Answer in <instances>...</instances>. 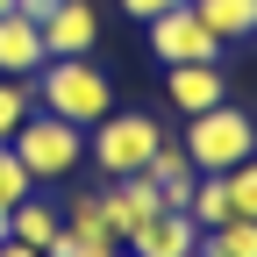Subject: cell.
<instances>
[{"label":"cell","instance_id":"cell-20","mask_svg":"<svg viewBox=\"0 0 257 257\" xmlns=\"http://www.w3.org/2000/svg\"><path fill=\"white\" fill-rule=\"evenodd\" d=\"M15 15H29V22H50V15H57V0H15Z\"/></svg>","mask_w":257,"mask_h":257},{"label":"cell","instance_id":"cell-3","mask_svg":"<svg viewBox=\"0 0 257 257\" xmlns=\"http://www.w3.org/2000/svg\"><path fill=\"white\" fill-rule=\"evenodd\" d=\"M186 157L193 172H236L243 157H257V114H243L236 100H221L207 114H186Z\"/></svg>","mask_w":257,"mask_h":257},{"label":"cell","instance_id":"cell-21","mask_svg":"<svg viewBox=\"0 0 257 257\" xmlns=\"http://www.w3.org/2000/svg\"><path fill=\"white\" fill-rule=\"evenodd\" d=\"M0 257H43V250H29V243H15V236H8V243H0Z\"/></svg>","mask_w":257,"mask_h":257},{"label":"cell","instance_id":"cell-7","mask_svg":"<svg viewBox=\"0 0 257 257\" xmlns=\"http://www.w3.org/2000/svg\"><path fill=\"white\" fill-rule=\"evenodd\" d=\"M121 250H136V257H193L200 250V221H193L186 207H157Z\"/></svg>","mask_w":257,"mask_h":257},{"label":"cell","instance_id":"cell-8","mask_svg":"<svg viewBox=\"0 0 257 257\" xmlns=\"http://www.w3.org/2000/svg\"><path fill=\"white\" fill-rule=\"evenodd\" d=\"M165 100L179 114H207L229 100V72L221 64H165Z\"/></svg>","mask_w":257,"mask_h":257},{"label":"cell","instance_id":"cell-10","mask_svg":"<svg viewBox=\"0 0 257 257\" xmlns=\"http://www.w3.org/2000/svg\"><path fill=\"white\" fill-rule=\"evenodd\" d=\"M100 200H107V221H114V236L128 243V236H136L143 221L157 214V186H150L143 172H136V179H107V186H100Z\"/></svg>","mask_w":257,"mask_h":257},{"label":"cell","instance_id":"cell-24","mask_svg":"<svg viewBox=\"0 0 257 257\" xmlns=\"http://www.w3.org/2000/svg\"><path fill=\"white\" fill-rule=\"evenodd\" d=\"M8 8H15V0H0V15H8Z\"/></svg>","mask_w":257,"mask_h":257},{"label":"cell","instance_id":"cell-6","mask_svg":"<svg viewBox=\"0 0 257 257\" xmlns=\"http://www.w3.org/2000/svg\"><path fill=\"white\" fill-rule=\"evenodd\" d=\"M93 50H100V8L57 0V15L43 22V57H93Z\"/></svg>","mask_w":257,"mask_h":257},{"label":"cell","instance_id":"cell-14","mask_svg":"<svg viewBox=\"0 0 257 257\" xmlns=\"http://www.w3.org/2000/svg\"><path fill=\"white\" fill-rule=\"evenodd\" d=\"M186 214L200 221V236L229 221V179L221 172H193V193H186Z\"/></svg>","mask_w":257,"mask_h":257},{"label":"cell","instance_id":"cell-5","mask_svg":"<svg viewBox=\"0 0 257 257\" xmlns=\"http://www.w3.org/2000/svg\"><path fill=\"white\" fill-rule=\"evenodd\" d=\"M143 29H150V57L157 64H221V50H229L200 15H193V0H186V8H165Z\"/></svg>","mask_w":257,"mask_h":257},{"label":"cell","instance_id":"cell-25","mask_svg":"<svg viewBox=\"0 0 257 257\" xmlns=\"http://www.w3.org/2000/svg\"><path fill=\"white\" fill-rule=\"evenodd\" d=\"M114 257H136V250H114Z\"/></svg>","mask_w":257,"mask_h":257},{"label":"cell","instance_id":"cell-13","mask_svg":"<svg viewBox=\"0 0 257 257\" xmlns=\"http://www.w3.org/2000/svg\"><path fill=\"white\" fill-rule=\"evenodd\" d=\"M193 15H200L221 43H250L257 36V0H193Z\"/></svg>","mask_w":257,"mask_h":257},{"label":"cell","instance_id":"cell-22","mask_svg":"<svg viewBox=\"0 0 257 257\" xmlns=\"http://www.w3.org/2000/svg\"><path fill=\"white\" fill-rule=\"evenodd\" d=\"M193 257H221V250H207V236H200V250H193Z\"/></svg>","mask_w":257,"mask_h":257},{"label":"cell","instance_id":"cell-16","mask_svg":"<svg viewBox=\"0 0 257 257\" xmlns=\"http://www.w3.org/2000/svg\"><path fill=\"white\" fill-rule=\"evenodd\" d=\"M207 250H221V257H257V221L229 214L221 229H207Z\"/></svg>","mask_w":257,"mask_h":257},{"label":"cell","instance_id":"cell-2","mask_svg":"<svg viewBox=\"0 0 257 257\" xmlns=\"http://www.w3.org/2000/svg\"><path fill=\"white\" fill-rule=\"evenodd\" d=\"M8 150L22 157V172L36 179V186H64L79 165H86V128H72V121H57V114H29L15 136H8Z\"/></svg>","mask_w":257,"mask_h":257},{"label":"cell","instance_id":"cell-4","mask_svg":"<svg viewBox=\"0 0 257 257\" xmlns=\"http://www.w3.org/2000/svg\"><path fill=\"white\" fill-rule=\"evenodd\" d=\"M157 114H136V107H114V114H100L86 128V157L100 165V186L107 179H136L143 165H150V150H157Z\"/></svg>","mask_w":257,"mask_h":257},{"label":"cell","instance_id":"cell-12","mask_svg":"<svg viewBox=\"0 0 257 257\" xmlns=\"http://www.w3.org/2000/svg\"><path fill=\"white\" fill-rule=\"evenodd\" d=\"M57 229H64V214H57V200H43V193H29V200L8 207V236L29 243V250H43V257H50V236Z\"/></svg>","mask_w":257,"mask_h":257},{"label":"cell","instance_id":"cell-23","mask_svg":"<svg viewBox=\"0 0 257 257\" xmlns=\"http://www.w3.org/2000/svg\"><path fill=\"white\" fill-rule=\"evenodd\" d=\"M0 243H8V207H0Z\"/></svg>","mask_w":257,"mask_h":257},{"label":"cell","instance_id":"cell-9","mask_svg":"<svg viewBox=\"0 0 257 257\" xmlns=\"http://www.w3.org/2000/svg\"><path fill=\"white\" fill-rule=\"evenodd\" d=\"M43 72V22L29 15H0V79H36Z\"/></svg>","mask_w":257,"mask_h":257},{"label":"cell","instance_id":"cell-11","mask_svg":"<svg viewBox=\"0 0 257 257\" xmlns=\"http://www.w3.org/2000/svg\"><path fill=\"white\" fill-rule=\"evenodd\" d=\"M64 229H72L86 250H121L114 221H107V200H100V186H93V193H72V200H64Z\"/></svg>","mask_w":257,"mask_h":257},{"label":"cell","instance_id":"cell-1","mask_svg":"<svg viewBox=\"0 0 257 257\" xmlns=\"http://www.w3.org/2000/svg\"><path fill=\"white\" fill-rule=\"evenodd\" d=\"M36 107L57 114V121H72V128H93L100 114H114V79H107L93 57H43Z\"/></svg>","mask_w":257,"mask_h":257},{"label":"cell","instance_id":"cell-17","mask_svg":"<svg viewBox=\"0 0 257 257\" xmlns=\"http://www.w3.org/2000/svg\"><path fill=\"white\" fill-rule=\"evenodd\" d=\"M229 179V214H243V221H257V157H243L236 172H221Z\"/></svg>","mask_w":257,"mask_h":257},{"label":"cell","instance_id":"cell-15","mask_svg":"<svg viewBox=\"0 0 257 257\" xmlns=\"http://www.w3.org/2000/svg\"><path fill=\"white\" fill-rule=\"evenodd\" d=\"M36 114V79H0V143Z\"/></svg>","mask_w":257,"mask_h":257},{"label":"cell","instance_id":"cell-18","mask_svg":"<svg viewBox=\"0 0 257 257\" xmlns=\"http://www.w3.org/2000/svg\"><path fill=\"white\" fill-rule=\"evenodd\" d=\"M29 193H43V186H36V179L22 172V157H15L8 143H0V207H15V200H29Z\"/></svg>","mask_w":257,"mask_h":257},{"label":"cell","instance_id":"cell-19","mask_svg":"<svg viewBox=\"0 0 257 257\" xmlns=\"http://www.w3.org/2000/svg\"><path fill=\"white\" fill-rule=\"evenodd\" d=\"M165 8H186V0H121V15H128V22H157Z\"/></svg>","mask_w":257,"mask_h":257}]
</instances>
